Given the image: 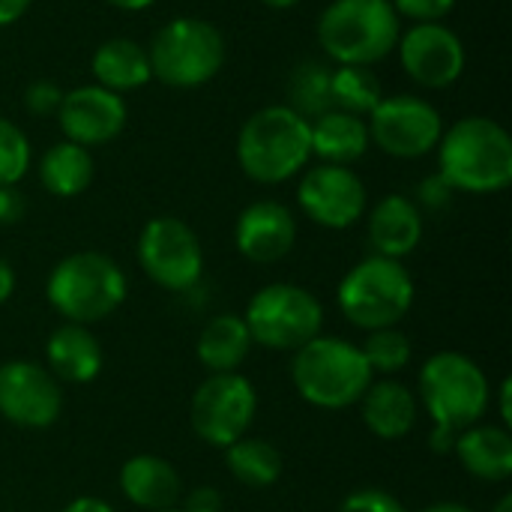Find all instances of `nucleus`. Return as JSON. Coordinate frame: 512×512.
I'll return each mask as SVG.
<instances>
[{"instance_id":"nucleus-1","label":"nucleus","mask_w":512,"mask_h":512,"mask_svg":"<svg viewBox=\"0 0 512 512\" xmlns=\"http://www.w3.org/2000/svg\"><path fill=\"white\" fill-rule=\"evenodd\" d=\"M438 174L453 192L495 195L512 183V138L492 117H465L438 141Z\"/></svg>"},{"instance_id":"nucleus-2","label":"nucleus","mask_w":512,"mask_h":512,"mask_svg":"<svg viewBox=\"0 0 512 512\" xmlns=\"http://www.w3.org/2000/svg\"><path fill=\"white\" fill-rule=\"evenodd\" d=\"M312 159V123L291 105L255 111L237 135L240 171L264 186L297 177Z\"/></svg>"},{"instance_id":"nucleus-3","label":"nucleus","mask_w":512,"mask_h":512,"mask_svg":"<svg viewBox=\"0 0 512 512\" xmlns=\"http://www.w3.org/2000/svg\"><path fill=\"white\" fill-rule=\"evenodd\" d=\"M129 294L123 267L105 252H72L48 273V306L69 324H96L114 315Z\"/></svg>"},{"instance_id":"nucleus-4","label":"nucleus","mask_w":512,"mask_h":512,"mask_svg":"<svg viewBox=\"0 0 512 512\" xmlns=\"http://www.w3.org/2000/svg\"><path fill=\"white\" fill-rule=\"evenodd\" d=\"M291 381L309 405L321 411H342L363 399L375 375L360 345L339 336H315L294 351Z\"/></svg>"},{"instance_id":"nucleus-5","label":"nucleus","mask_w":512,"mask_h":512,"mask_svg":"<svg viewBox=\"0 0 512 512\" xmlns=\"http://www.w3.org/2000/svg\"><path fill=\"white\" fill-rule=\"evenodd\" d=\"M402 36V21L390 0H333L318 18V42L339 66H372L384 60Z\"/></svg>"},{"instance_id":"nucleus-6","label":"nucleus","mask_w":512,"mask_h":512,"mask_svg":"<svg viewBox=\"0 0 512 512\" xmlns=\"http://www.w3.org/2000/svg\"><path fill=\"white\" fill-rule=\"evenodd\" d=\"M417 402L432 417L435 429L462 432L486 417L492 408V387L486 372L459 351L432 354L420 369Z\"/></svg>"},{"instance_id":"nucleus-7","label":"nucleus","mask_w":512,"mask_h":512,"mask_svg":"<svg viewBox=\"0 0 512 512\" xmlns=\"http://www.w3.org/2000/svg\"><path fill=\"white\" fill-rule=\"evenodd\" d=\"M417 297L414 279L408 267L396 258L369 255L354 264L336 291V303L342 315L360 330L399 327V321L411 312Z\"/></svg>"},{"instance_id":"nucleus-8","label":"nucleus","mask_w":512,"mask_h":512,"mask_svg":"<svg viewBox=\"0 0 512 512\" xmlns=\"http://www.w3.org/2000/svg\"><path fill=\"white\" fill-rule=\"evenodd\" d=\"M147 57L153 78L177 90H192L216 78L225 66V36L210 21L183 15L156 30Z\"/></svg>"},{"instance_id":"nucleus-9","label":"nucleus","mask_w":512,"mask_h":512,"mask_svg":"<svg viewBox=\"0 0 512 512\" xmlns=\"http://www.w3.org/2000/svg\"><path fill=\"white\" fill-rule=\"evenodd\" d=\"M246 330L252 345L267 351H300L306 342L321 336L324 306L321 300L291 282L264 285L246 306Z\"/></svg>"},{"instance_id":"nucleus-10","label":"nucleus","mask_w":512,"mask_h":512,"mask_svg":"<svg viewBox=\"0 0 512 512\" xmlns=\"http://www.w3.org/2000/svg\"><path fill=\"white\" fill-rule=\"evenodd\" d=\"M258 411V393L249 378L240 372H225V375H207L189 405V420L192 432L216 447L225 450L234 441L246 438L252 429Z\"/></svg>"},{"instance_id":"nucleus-11","label":"nucleus","mask_w":512,"mask_h":512,"mask_svg":"<svg viewBox=\"0 0 512 512\" xmlns=\"http://www.w3.org/2000/svg\"><path fill=\"white\" fill-rule=\"evenodd\" d=\"M138 264L159 288L186 294L204 273L201 240L183 219L156 216L138 234Z\"/></svg>"},{"instance_id":"nucleus-12","label":"nucleus","mask_w":512,"mask_h":512,"mask_svg":"<svg viewBox=\"0 0 512 512\" xmlns=\"http://www.w3.org/2000/svg\"><path fill=\"white\" fill-rule=\"evenodd\" d=\"M369 141L378 144L387 156L417 159L438 147L444 135L441 111L411 93L384 96L366 120Z\"/></svg>"},{"instance_id":"nucleus-13","label":"nucleus","mask_w":512,"mask_h":512,"mask_svg":"<svg viewBox=\"0 0 512 512\" xmlns=\"http://www.w3.org/2000/svg\"><path fill=\"white\" fill-rule=\"evenodd\" d=\"M300 210L321 228L342 231L366 216V186L351 171V165H315L303 174L297 186Z\"/></svg>"},{"instance_id":"nucleus-14","label":"nucleus","mask_w":512,"mask_h":512,"mask_svg":"<svg viewBox=\"0 0 512 512\" xmlns=\"http://www.w3.org/2000/svg\"><path fill=\"white\" fill-rule=\"evenodd\" d=\"M63 411L60 381L33 360L0 366V417L21 429H48Z\"/></svg>"},{"instance_id":"nucleus-15","label":"nucleus","mask_w":512,"mask_h":512,"mask_svg":"<svg viewBox=\"0 0 512 512\" xmlns=\"http://www.w3.org/2000/svg\"><path fill=\"white\" fill-rule=\"evenodd\" d=\"M402 69L429 90L450 87L465 72V45L447 24H414L396 42Z\"/></svg>"},{"instance_id":"nucleus-16","label":"nucleus","mask_w":512,"mask_h":512,"mask_svg":"<svg viewBox=\"0 0 512 512\" xmlns=\"http://www.w3.org/2000/svg\"><path fill=\"white\" fill-rule=\"evenodd\" d=\"M126 102L120 93H111L99 84H84L69 93H63V102L57 108V123L66 135V141L78 147H102L114 141L126 126Z\"/></svg>"},{"instance_id":"nucleus-17","label":"nucleus","mask_w":512,"mask_h":512,"mask_svg":"<svg viewBox=\"0 0 512 512\" xmlns=\"http://www.w3.org/2000/svg\"><path fill=\"white\" fill-rule=\"evenodd\" d=\"M234 243L246 261L276 264L297 243V219L279 201H255L237 216Z\"/></svg>"},{"instance_id":"nucleus-18","label":"nucleus","mask_w":512,"mask_h":512,"mask_svg":"<svg viewBox=\"0 0 512 512\" xmlns=\"http://www.w3.org/2000/svg\"><path fill=\"white\" fill-rule=\"evenodd\" d=\"M120 492L138 510L162 512L180 504L183 480L168 459L153 456V453H141V456H132L123 462Z\"/></svg>"},{"instance_id":"nucleus-19","label":"nucleus","mask_w":512,"mask_h":512,"mask_svg":"<svg viewBox=\"0 0 512 512\" xmlns=\"http://www.w3.org/2000/svg\"><path fill=\"white\" fill-rule=\"evenodd\" d=\"M423 240V210L408 195H387L369 213V243L375 255L408 258Z\"/></svg>"},{"instance_id":"nucleus-20","label":"nucleus","mask_w":512,"mask_h":512,"mask_svg":"<svg viewBox=\"0 0 512 512\" xmlns=\"http://www.w3.org/2000/svg\"><path fill=\"white\" fill-rule=\"evenodd\" d=\"M48 372L66 384H90L99 378L105 354L99 339L84 324H60L45 342Z\"/></svg>"},{"instance_id":"nucleus-21","label":"nucleus","mask_w":512,"mask_h":512,"mask_svg":"<svg viewBox=\"0 0 512 512\" xmlns=\"http://www.w3.org/2000/svg\"><path fill=\"white\" fill-rule=\"evenodd\" d=\"M357 405H360L366 429L381 441H399L411 435V429L417 426L420 402L411 393V387H405L402 381H393V378L372 381Z\"/></svg>"},{"instance_id":"nucleus-22","label":"nucleus","mask_w":512,"mask_h":512,"mask_svg":"<svg viewBox=\"0 0 512 512\" xmlns=\"http://www.w3.org/2000/svg\"><path fill=\"white\" fill-rule=\"evenodd\" d=\"M453 453L459 465L483 483H507L512 477V435L507 426L474 423L456 435Z\"/></svg>"},{"instance_id":"nucleus-23","label":"nucleus","mask_w":512,"mask_h":512,"mask_svg":"<svg viewBox=\"0 0 512 512\" xmlns=\"http://www.w3.org/2000/svg\"><path fill=\"white\" fill-rule=\"evenodd\" d=\"M312 123V156L327 165H351L369 150L366 117L330 108Z\"/></svg>"},{"instance_id":"nucleus-24","label":"nucleus","mask_w":512,"mask_h":512,"mask_svg":"<svg viewBox=\"0 0 512 512\" xmlns=\"http://www.w3.org/2000/svg\"><path fill=\"white\" fill-rule=\"evenodd\" d=\"M90 72L99 87L111 93H129L144 87L153 72H150V57L147 48L138 45L135 39H108L93 51Z\"/></svg>"},{"instance_id":"nucleus-25","label":"nucleus","mask_w":512,"mask_h":512,"mask_svg":"<svg viewBox=\"0 0 512 512\" xmlns=\"http://www.w3.org/2000/svg\"><path fill=\"white\" fill-rule=\"evenodd\" d=\"M249 351H252V336L246 330V321L243 315H231V312L210 318L195 345V357L210 375L237 372L246 363Z\"/></svg>"},{"instance_id":"nucleus-26","label":"nucleus","mask_w":512,"mask_h":512,"mask_svg":"<svg viewBox=\"0 0 512 512\" xmlns=\"http://www.w3.org/2000/svg\"><path fill=\"white\" fill-rule=\"evenodd\" d=\"M90 180H93V156L87 147H78L72 141H57L39 159V183L45 192L57 198L81 195L90 186Z\"/></svg>"},{"instance_id":"nucleus-27","label":"nucleus","mask_w":512,"mask_h":512,"mask_svg":"<svg viewBox=\"0 0 512 512\" xmlns=\"http://www.w3.org/2000/svg\"><path fill=\"white\" fill-rule=\"evenodd\" d=\"M228 471L246 489H267L282 477V453L264 438H240L225 447Z\"/></svg>"},{"instance_id":"nucleus-28","label":"nucleus","mask_w":512,"mask_h":512,"mask_svg":"<svg viewBox=\"0 0 512 512\" xmlns=\"http://www.w3.org/2000/svg\"><path fill=\"white\" fill-rule=\"evenodd\" d=\"M330 99L339 111L369 117L384 99V90L369 66H336L330 69Z\"/></svg>"},{"instance_id":"nucleus-29","label":"nucleus","mask_w":512,"mask_h":512,"mask_svg":"<svg viewBox=\"0 0 512 512\" xmlns=\"http://www.w3.org/2000/svg\"><path fill=\"white\" fill-rule=\"evenodd\" d=\"M288 96H291V108L297 114H303L306 120L321 117L324 111L333 108L330 99V69L324 63L306 60L294 69L291 81H288Z\"/></svg>"},{"instance_id":"nucleus-30","label":"nucleus","mask_w":512,"mask_h":512,"mask_svg":"<svg viewBox=\"0 0 512 512\" xmlns=\"http://www.w3.org/2000/svg\"><path fill=\"white\" fill-rule=\"evenodd\" d=\"M372 375H399L402 369H408L414 348L411 339L399 330V327H381V330H369L366 342L360 345Z\"/></svg>"},{"instance_id":"nucleus-31","label":"nucleus","mask_w":512,"mask_h":512,"mask_svg":"<svg viewBox=\"0 0 512 512\" xmlns=\"http://www.w3.org/2000/svg\"><path fill=\"white\" fill-rule=\"evenodd\" d=\"M30 168V141L27 135L0 117V186H18Z\"/></svg>"},{"instance_id":"nucleus-32","label":"nucleus","mask_w":512,"mask_h":512,"mask_svg":"<svg viewBox=\"0 0 512 512\" xmlns=\"http://www.w3.org/2000/svg\"><path fill=\"white\" fill-rule=\"evenodd\" d=\"M399 18H411L414 24H438L444 21L456 0H390Z\"/></svg>"},{"instance_id":"nucleus-33","label":"nucleus","mask_w":512,"mask_h":512,"mask_svg":"<svg viewBox=\"0 0 512 512\" xmlns=\"http://www.w3.org/2000/svg\"><path fill=\"white\" fill-rule=\"evenodd\" d=\"M339 512H408L399 498H393L384 489H357L351 492Z\"/></svg>"},{"instance_id":"nucleus-34","label":"nucleus","mask_w":512,"mask_h":512,"mask_svg":"<svg viewBox=\"0 0 512 512\" xmlns=\"http://www.w3.org/2000/svg\"><path fill=\"white\" fill-rule=\"evenodd\" d=\"M63 102V90L54 84V81H33L27 90H24V108L36 117H51L57 114Z\"/></svg>"},{"instance_id":"nucleus-35","label":"nucleus","mask_w":512,"mask_h":512,"mask_svg":"<svg viewBox=\"0 0 512 512\" xmlns=\"http://www.w3.org/2000/svg\"><path fill=\"white\" fill-rule=\"evenodd\" d=\"M180 501H183L177 507L180 512H222V504H225L222 501V492L213 489V486H198V489L186 492Z\"/></svg>"},{"instance_id":"nucleus-36","label":"nucleus","mask_w":512,"mask_h":512,"mask_svg":"<svg viewBox=\"0 0 512 512\" xmlns=\"http://www.w3.org/2000/svg\"><path fill=\"white\" fill-rule=\"evenodd\" d=\"M417 198H420V204H426L429 210H441V207L450 204L453 189H450V183H447L441 174H432V177H426V180L420 183Z\"/></svg>"},{"instance_id":"nucleus-37","label":"nucleus","mask_w":512,"mask_h":512,"mask_svg":"<svg viewBox=\"0 0 512 512\" xmlns=\"http://www.w3.org/2000/svg\"><path fill=\"white\" fill-rule=\"evenodd\" d=\"M27 213V198L18 186H0V225H18Z\"/></svg>"},{"instance_id":"nucleus-38","label":"nucleus","mask_w":512,"mask_h":512,"mask_svg":"<svg viewBox=\"0 0 512 512\" xmlns=\"http://www.w3.org/2000/svg\"><path fill=\"white\" fill-rule=\"evenodd\" d=\"M33 0H0V27H9L15 24L27 9H30Z\"/></svg>"},{"instance_id":"nucleus-39","label":"nucleus","mask_w":512,"mask_h":512,"mask_svg":"<svg viewBox=\"0 0 512 512\" xmlns=\"http://www.w3.org/2000/svg\"><path fill=\"white\" fill-rule=\"evenodd\" d=\"M63 512H117L111 504H105L102 498H75L72 504H66Z\"/></svg>"},{"instance_id":"nucleus-40","label":"nucleus","mask_w":512,"mask_h":512,"mask_svg":"<svg viewBox=\"0 0 512 512\" xmlns=\"http://www.w3.org/2000/svg\"><path fill=\"white\" fill-rule=\"evenodd\" d=\"M12 294H15V270H12L9 261L0 258V306H3Z\"/></svg>"},{"instance_id":"nucleus-41","label":"nucleus","mask_w":512,"mask_h":512,"mask_svg":"<svg viewBox=\"0 0 512 512\" xmlns=\"http://www.w3.org/2000/svg\"><path fill=\"white\" fill-rule=\"evenodd\" d=\"M429 444H432V450H435V453H453L456 432H447V429H435V426H432Z\"/></svg>"},{"instance_id":"nucleus-42","label":"nucleus","mask_w":512,"mask_h":512,"mask_svg":"<svg viewBox=\"0 0 512 512\" xmlns=\"http://www.w3.org/2000/svg\"><path fill=\"white\" fill-rule=\"evenodd\" d=\"M510 396H512V384H510V378H504V381H501V387H498V405H501V420H504V426H512Z\"/></svg>"},{"instance_id":"nucleus-43","label":"nucleus","mask_w":512,"mask_h":512,"mask_svg":"<svg viewBox=\"0 0 512 512\" xmlns=\"http://www.w3.org/2000/svg\"><path fill=\"white\" fill-rule=\"evenodd\" d=\"M105 3H111L117 9H126V12H141V9L153 6L156 0H105Z\"/></svg>"},{"instance_id":"nucleus-44","label":"nucleus","mask_w":512,"mask_h":512,"mask_svg":"<svg viewBox=\"0 0 512 512\" xmlns=\"http://www.w3.org/2000/svg\"><path fill=\"white\" fill-rule=\"evenodd\" d=\"M423 512H474V510H471V507H465V504H456V501H441V504L426 507Z\"/></svg>"},{"instance_id":"nucleus-45","label":"nucleus","mask_w":512,"mask_h":512,"mask_svg":"<svg viewBox=\"0 0 512 512\" xmlns=\"http://www.w3.org/2000/svg\"><path fill=\"white\" fill-rule=\"evenodd\" d=\"M264 6H270V9H291V6H297L300 0H261Z\"/></svg>"},{"instance_id":"nucleus-46","label":"nucleus","mask_w":512,"mask_h":512,"mask_svg":"<svg viewBox=\"0 0 512 512\" xmlns=\"http://www.w3.org/2000/svg\"><path fill=\"white\" fill-rule=\"evenodd\" d=\"M492 512H512V495H504V498L495 504V510Z\"/></svg>"},{"instance_id":"nucleus-47","label":"nucleus","mask_w":512,"mask_h":512,"mask_svg":"<svg viewBox=\"0 0 512 512\" xmlns=\"http://www.w3.org/2000/svg\"><path fill=\"white\" fill-rule=\"evenodd\" d=\"M162 512H180V510H177V507H171V510H162Z\"/></svg>"}]
</instances>
